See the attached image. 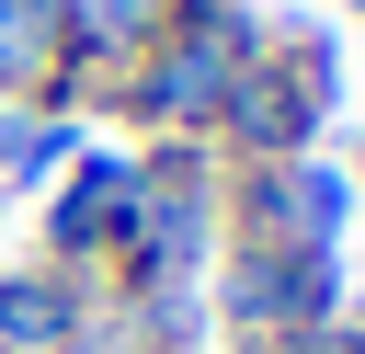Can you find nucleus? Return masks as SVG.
<instances>
[{"label":"nucleus","mask_w":365,"mask_h":354,"mask_svg":"<svg viewBox=\"0 0 365 354\" xmlns=\"http://www.w3.org/2000/svg\"><path fill=\"white\" fill-rule=\"evenodd\" d=\"M80 11H91L103 34H137V11H148V0H80Z\"/></svg>","instance_id":"f257e3e1"}]
</instances>
